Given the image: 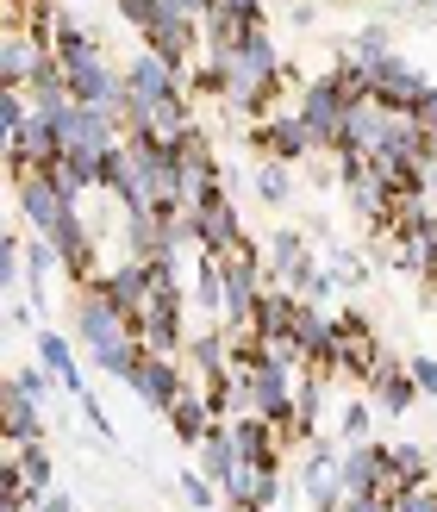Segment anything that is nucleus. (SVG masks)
I'll list each match as a JSON object with an SVG mask.
<instances>
[{
	"instance_id": "1",
	"label": "nucleus",
	"mask_w": 437,
	"mask_h": 512,
	"mask_svg": "<svg viewBox=\"0 0 437 512\" xmlns=\"http://www.w3.org/2000/svg\"><path fill=\"white\" fill-rule=\"evenodd\" d=\"M207 57H213L219 75H225V107H238V113H250V119H263L269 100L281 94V82H288V69H281V57H275L269 25H250V32L231 44V50H207Z\"/></svg>"
},
{
	"instance_id": "2",
	"label": "nucleus",
	"mask_w": 437,
	"mask_h": 512,
	"mask_svg": "<svg viewBox=\"0 0 437 512\" xmlns=\"http://www.w3.org/2000/svg\"><path fill=\"white\" fill-rule=\"evenodd\" d=\"M138 32H144V44L157 50V57H169L182 75H188V63H194V44L207 38V32H200V19H194L188 7H175V0H157Z\"/></svg>"
},
{
	"instance_id": "3",
	"label": "nucleus",
	"mask_w": 437,
	"mask_h": 512,
	"mask_svg": "<svg viewBox=\"0 0 437 512\" xmlns=\"http://www.w3.org/2000/svg\"><path fill=\"white\" fill-rule=\"evenodd\" d=\"M294 113L306 119V132L319 138V150H338L344 144V119H350V94L338 88V75H313Z\"/></svg>"
},
{
	"instance_id": "4",
	"label": "nucleus",
	"mask_w": 437,
	"mask_h": 512,
	"mask_svg": "<svg viewBox=\"0 0 437 512\" xmlns=\"http://www.w3.org/2000/svg\"><path fill=\"white\" fill-rule=\"evenodd\" d=\"M219 269H225V325L250 331L256 300H263V256H256V244H244V250L219 256Z\"/></svg>"
},
{
	"instance_id": "5",
	"label": "nucleus",
	"mask_w": 437,
	"mask_h": 512,
	"mask_svg": "<svg viewBox=\"0 0 437 512\" xmlns=\"http://www.w3.org/2000/svg\"><path fill=\"white\" fill-rule=\"evenodd\" d=\"M57 57L32 19H7V38H0V88H32V75Z\"/></svg>"
},
{
	"instance_id": "6",
	"label": "nucleus",
	"mask_w": 437,
	"mask_h": 512,
	"mask_svg": "<svg viewBox=\"0 0 437 512\" xmlns=\"http://www.w3.org/2000/svg\"><path fill=\"white\" fill-rule=\"evenodd\" d=\"M125 388L138 394V406H144V413H169V406L188 394V375L175 369V356L144 350L138 363H132V375H125Z\"/></svg>"
},
{
	"instance_id": "7",
	"label": "nucleus",
	"mask_w": 437,
	"mask_h": 512,
	"mask_svg": "<svg viewBox=\"0 0 437 512\" xmlns=\"http://www.w3.org/2000/svg\"><path fill=\"white\" fill-rule=\"evenodd\" d=\"M250 144L263 150V157H275V163H306V157H319V138L306 132V119H300L294 107L256 119V125H250Z\"/></svg>"
},
{
	"instance_id": "8",
	"label": "nucleus",
	"mask_w": 437,
	"mask_h": 512,
	"mask_svg": "<svg viewBox=\"0 0 437 512\" xmlns=\"http://www.w3.org/2000/svg\"><path fill=\"white\" fill-rule=\"evenodd\" d=\"M194 225H200V250H207V256H231V250L250 244L244 238V219H238V207H231V194H225V182L194 200Z\"/></svg>"
},
{
	"instance_id": "9",
	"label": "nucleus",
	"mask_w": 437,
	"mask_h": 512,
	"mask_svg": "<svg viewBox=\"0 0 437 512\" xmlns=\"http://www.w3.org/2000/svg\"><path fill=\"white\" fill-rule=\"evenodd\" d=\"M125 88H132L138 107H157V100H175V94H188V75L175 69L169 57H157V50H138L132 63H125Z\"/></svg>"
},
{
	"instance_id": "10",
	"label": "nucleus",
	"mask_w": 437,
	"mask_h": 512,
	"mask_svg": "<svg viewBox=\"0 0 437 512\" xmlns=\"http://www.w3.org/2000/svg\"><path fill=\"white\" fill-rule=\"evenodd\" d=\"M263 269H269L288 294H313V281H319V263H313V250H306L300 232H275V238L263 244Z\"/></svg>"
},
{
	"instance_id": "11",
	"label": "nucleus",
	"mask_w": 437,
	"mask_h": 512,
	"mask_svg": "<svg viewBox=\"0 0 437 512\" xmlns=\"http://www.w3.org/2000/svg\"><path fill=\"white\" fill-rule=\"evenodd\" d=\"M19 213H25V225H32L38 238H50V232H57V225L75 213V200L50 182L44 169H32V175H19Z\"/></svg>"
},
{
	"instance_id": "12",
	"label": "nucleus",
	"mask_w": 437,
	"mask_h": 512,
	"mask_svg": "<svg viewBox=\"0 0 437 512\" xmlns=\"http://www.w3.org/2000/svg\"><path fill=\"white\" fill-rule=\"evenodd\" d=\"M338 444H313L300 463V481H306V500H313L319 512H338L344 506V463H338Z\"/></svg>"
},
{
	"instance_id": "13",
	"label": "nucleus",
	"mask_w": 437,
	"mask_h": 512,
	"mask_svg": "<svg viewBox=\"0 0 437 512\" xmlns=\"http://www.w3.org/2000/svg\"><path fill=\"white\" fill-rule=\"evenodd\" d=\"M275 500H281V463H238V475L225 481V506L275 512Z\"/></svg>"
},
{
	"instance_id": "14",
	"label": "nucleus",
	"mask_w": 437,
	"mask_h": 512,
	"mask_svg": "<svg viewBox=\"0 0 437 512\" xmlns=\"http://www.w3.org/2000/svg\"><path fill=\"white\" fill-rule=\"evenodd\" d=\"M338 356H344L350 375H369L381 356H388V350H381V331H375L363 313H350V306L338 313Z\"/></svg>"
},
{
	"instance_id": "15",
	"label": "nucleus",
	"mask_w": 437,
	"mask_h": 512,
	"mask_svg": "<svg viewBox=\"0 0 437 512\" xmlns=\"http://www.w3.org/2000/svg\"><path fill=\"white\" fill-rule=\"evenodd\" d=\"M388 444H344V500H363V494H388V463H381Z\"/></svg>"
},
{
	"instance_id": "16",
	"label": "nucleus",
	"mask_w": 437,
	"mask_h": 512,
	"mask_svg": "<svg viewBox=\"0 0 437 512\" xmlns=\"http://www.w3.org/2000/svg\"><path fill=\"white\" fill-rule=\"evenodd\" d=\"M363 381L375 388V406H381V413H413L419 381H413V369H406V356H381Z\"/></svg>"
},
{
	"instance_id": "17",
	"label": "nucleus",
	"mask_w": 437,
	"mask_h": 512,
	"mask_svg": "<svg viewBox=\"0 0 437 512\" xmlns=\"http://www.w3.org/2000/svg\"><path fill=\"white\" fill-rule=\"evenodd\" d=\"M50 244H57V256H63V275H75L82 288H88V281L100 275V269H94V232H88L82 207H75V213L57 225V232H50Z\"/></svg>"
},
{
	"instance_id": "18",
	"label": "nucleus",
	"mask_w": 437,
	"mask_h": 512,
	"mask_svg": "<svg viewBox=\"0 0 437 512\" xmlns=\"http://www.w3.org/2000/svg\"><path fill=\"white\" fill-rule=\"evenodd\" d=\"M94 288L100 294H107L113 306H125V313H144V300H150V263H138V256H125V263L119 269H100L94 275Z\"/></svg>"
},
{
	"instance_id": "19",
	"label": "nucleus",
	"mask_w": 437,
	"mask_h": 512,
	"mask_svg": "<svg viewBox=\"0 0 437 512\" xmlns=\"http://www.w3.org/2000/svg\"><path fill=\"white\" fill-rule=\"evenodd\" d=\"M425 88H431V82H425V75L406 63V57H375V100H388V107L406 113Z\"/></svg>"
},
{
	"instance_id": "20",
	"label": "nucleus",
	"mask_w": 437,
	"mask_h": 512,
	"mask_svg": "<svg viewBox=\"0 0 437 512\" xmlns=\"http://www.w3.org/2000/svg\"><path fill=\"white\" fill-rule=\"evenodd\" d=\"M163 419H169V431H175V444H188V450H194V444H200V438H207V431L219 425V406H213L207 394H200V388H188V394L175 400Z\"/></svg>"
},
{
	"instance_id": "21",
	"label": "nucleus",
	"mask_w": 437,
	"mask_h": 512,
	"mask_svg": "<svg viewBox=\"0 0 437 512\" xmlns=\"http://www.w3.org/2000/svg\"><path fill=\"white\" fill-rule=\"evenodd\" d=\"M125 256H138V263H157V256H175L169 250V219L157 207L144 213H125Z\"/></svg>"
},
{
	"instance_id": "22",
	"label": "nucleus",
	"mask_w": 437,
	"mask_h": 512,
	"mask_svg": "<svg viewBox=\"0 0 437 512\" xmlns=\"http://www.w3.org/2000/svg\"><path fill=\"white\" fill-rule=\"evenodd\" d=\"M0 425H7V444L44 438V400H32L25 388H13V381H7V394H0Z\"/></svg>"
},
{
	"instance_id": "23",
	"label": "nucleus",
	"mask_w": 437,
	"mask_h": 512,
	"mask_svg": "<svg viewBox=\"0 0 437 512\" xmlns=\"http://www.w3.org/2000/svg\"><path fill=\"white\" fill-rule=\"evenodd\" d=\"M381 463H388V494H406V488H419V481H431V450L425 444H388Z\"/></svg>"
},
{
	"instance_id": "24",
	"label": "nucleus",
	"mask_w": 437,
	"mask_h": 512,
	"mask_svg": "<svg viewBox=\"0 0 437 512\" xmlns=\"http://www.w3.org/2000/svg\"><path fill=\"white\" fill-rule=\"evenodd\" d=\"M44 175H50V182H57L69 200H82L88 188H100V157H88V150H63V157L50 163Z\"/></svg>"
},
{
	"instance_id": "25",
	"label": "nucleus",
	"mask_w": 437,
	"mask_h": 512,
	"mask_svg": "<svg viewBox=\"0 0 437 512\" xmlns=\"http://www.w3.org/2000/svg\"><path fill=\"white\" fill-rule=\"evenodd\" d=\"M38 363L63 375V394H82V369H75V350H69V338H63V331L38 325Z\"/></svg>"
},
{
	"instance_id": "26",
	"label": "nucleus",
	"mask_w": 437,
	"mask_h": 512,
	"mask_svg": "<svg viewBox=\"0 0 437 512\" xmlns=\"http://www.w3.org/2000/svg\"><path fill=\"white\" fill-rule=\"evenodd\" d=\"M319 400H325V375L313 369L294 388V438H313V425H319Z\"/></svg>"
},
{
	"instance_id": "27",
	"label": "nucleus",
	"mask_w": 437,
	"mask_h": 512,
	"mask_svg": "<svg viewBox=\"0 0 437 512\" xmlns=\"http://www.w3.org/2000/svg\"><path fill=\"white\" fill-rule=\"evenodd\" d=\"M194 306L225 319V269H219V256H207V263L194 269Z\"/></svg>"
},
{
	"instance_id": "28",
	"label": "nucleus",
	"mask_w": 437,
	"mask_h": 512,
	"mask_svg": "<svg viewBox=\"0 0 437 512\" xmlns=\"http://www.w3.org/2000/svg\"><path fill=\"white\" fill-rule=\"evenodd\" d=\"M7 456L25 469V481H32L38 494H50V450H44V438H32V444H7Z\"/></svg>"
},
{
	"instance_id": "29",
	"label": "nucleus",
	"mask_w": 437,
	"mask_h": 512,
	"mask_svg": "<svg viewBox=\"0 0 437 512\" xmlns=\"http://www.w3.org/2000/svg\"><path fill=\"white\" fill-rule=\"evenodd\" d=\"M7 381H13V388H25L32 400H44V406L63 394V375H57V369H44V363H25V369H13Z\"/></svg>"
},
{
	"instance_id": "30",
	"label": "nucleus",
	"mask_w": 437,
	"mask_h": 512,
	"mask_svg": "<svg viewBox=\"0 0 437 512\" xmlns=\"http://www.w3.org/2000/svg\"><path fill=\"white\" fill-rule=\"evenodd\" d=\"M256 194H263L269 207H281V200L294 194V163H275V157H263V169H256Z\"/></svg>"
},
{
	"instance_id": "31",
	"label": "nucleus",
	"mask_w": 437,
	"mask_h": 512,
	"mask_svg": "<svg viewBox=\"0 0 437 512\" xmlns=\"http://www.w3.org/2000/svg\"><path fill=\"white\" fill-rule=\"evenodd\" d=\"M50 269H63V256H57V244H50V238H32V244H25V275H32V294L44 300V275Z\"/></svg>"
},
{
	"instance_id": "32",
	"label": "nucleus",
	"mask_w": 437,
	"mask_h": 512,
	"mask_svg": "<svg viewBox=\"0 0 437 512\" xmlns=\"http://www.w3.org/2000/svg\"><path fill=\"white\" fill-rule=\"evenodd\" d=\"M350 50H356L363 63H375V57H394V32H388V25H363V32L350 38Z\"/></svg>"
},
{
	"instance_id": "33",
	"label": "nucleus",
	"mask_w": 437,
	"mask_h": 512,
	"mask_svg": "<svg viewBox=\"0 0 437 512\" xmlns=\"http://www.w3.org/2000/svg\"><path fill=\"white\" fill-rule=\"evenodd\" d=\"M182 500H188V512H213V506H219V481L182 469Z\"/></svg>"
},
{
	"instance_id": "34",
	"label": "nucleus",
	"mask_w": 437,
	"mask_h": 512,
	"mask_svg": "<svg viewBox=\"0 0 437 512\" xmlns=\"http://www.w3.org/2000/svg\"><path fill=\"white\" fill-rule=\"evenodd\" d=\"M32 113L38 107H32V94H25V88H0V125H7V132H19Z\"/></svg>"
},
{
	"instance_id": "35",
	"label": "nucleus",
	"mask_w": 437,
	"mask_h": 512,
	"mask_svg": "<svg viewBox=\"0 0 437 512\" xmlns=\"http://www.w3.org/2000/svg\"><path fill=\"white\" fill-rule=\"evenodd\" d=\"M75 406H82V425L94 431V438H100V444H113V419H107V413H100V400H94L88 388H82V394H75Z\"/></svg>"
},
{
	"instance_id": "36",
	"label": "nucleus",
	"mask_w": 437,
	"mask_h": 512,
	"mask_svg": "<svg viewBox=\"0 0 437 512\" xmlns=\"http://www.w3.org/2000/svg\"><path fill=\"white\" fill-rule=\"evenodd\" d=\"M338 438H344V444H369V406H344Z\"/></svg>"
},
{
	"instance_id": "37",
	"label": "nucleus",
	"mask_w": 437,
	"mask_h": 512,
	"mask_svg": "<svg viewBox=\"0 0 437 512\" xmlns=\"http://www.w3.org/2000/svg\"><path fill=\"white\" fill-rule=\"evenodd\" d=\"M394 500H400V512H437V481H419V488H406Z\"/></svg>"
},
{
	"instance_id": "38",
	"label": "nucleus",
	"mask_w": 437,
	"mask_h": 512,
	"mask_svg": "<svg viewBox=\"0 0 437 512\" xmlns=\"http://www.w3.org/2000/svg\"><path fill=\"white\" fill-rule=\"evenodd\" d=\"M213 13L244 19V25H263V0H213Z\"/></svg>"
},
{
	"instance_id": "39",
	"label": "nucleus",
	"mask_w": 437,
	"mask_h": 512,
	"mask_svg": "<svg viewBox=\"0 0 437 512\" xmlns=\"http://www.w3.org/2000/svg\"><path fill=\"white\" fill-rule=\"evenodd\" d=\"M406 369H413L419 394H437V356H406Z\"/></svg>"
},
{
	"instance_id": "40",
	"label": "nucleus",
	"mask_w": 437,
	"mask_h": 512,
	"mask_svg": "<svg viewBox=\"0 0 437 512\" xmlns=\"http://www.w3.org/2000/svg\"><path fill=\"white\" fill-rule=\"evenodd\" d=\"M406 113H413V119L425 125V132L437 138V88H425V94H419V100H413V107H406Z\"/></svg>"
},
{
	"instance_id": "41",
	"label": "nucleus",
	"mask_w": 437,
	"mask_h": 512,
	"mask_svg": "<svg viewBox=\"0 0 437 512\" xmlns=\"http://www.w3.org/2000/svg\"><path fill=\"white\" fill-rule=\"evenodd\" d=\"M344 512H400L394 494H363V500H344Z\"/></svg>"
},
{
	"instance_id": "42",
	"label": "nucleus",
	"mask_w": 437,
	"mask_h": 512,
	"mask_svg": "<svg viewBox=\"0 0 437 512\" xmlns=\"http://www.w3.org/2000/svg\"><path fill=\"white\" fill-rule=\"evenodd\" d=\"M150 7H157V0H119V13L132 19V25H144V19H150Z\"/></svg>"
},
{
	"instance_id": "43",
	"label": "nucleus",
	"mask_w": 437,
	"mask_h": 512,
	"mask_svg": "<svg viewBox=\"0 0 437 512\" xmlns=\"http://www.w3.org/2000/svg\"><path fill=\"white\" fill-rule=\"evenodd\" d=\"M38 512H75V500H69V494H63V488H50V494H44V500H38Z\"/></svg>"
},
{
	"instance_id": "44",
	"label": "nucleus",
	"mask_w": 437,
	"mask_h": 512,
	"mask_svg": "<svg viewBox=\"0 0 437 512\" xmlns=\"http://www.w3.org/2000/svg\"><path fill=\"white\" fill-rule=\"evenodd\" d=\"M288 19H294V25H313V19H319V7H313V0H294Z\"/></svg>"
},
{
	"instance_id": "45",
	"label": "nucleus",
	"mask_w": 437,
	"mask_h": 512,
	"mask_svg": "<svg viewBox=\"0 0 437 512\" xmlns=\"http://www.w3.org/2000/svg\"><path fill=\"white\" fill-rule=\"evenodd\" d=\"M231 512H256V506H231Z\"/></svg>"
},
{
	"instance_id": "46",
	"label": "nucleus",
	"mask_w": 437,
	"mask_h": 512,
	"mask_svg": "<svg viewBox=\"0 0 437 512\" xmlns=\"http://www.w3.org/2000/svg\"><path fill=\"white\" fill-rule=\"evenodd\" d=\"M288 7H294V0H288Z\"/></svg>"
},
{
	"instance_id": "47",
	"label": "nucleus",
	"mask_w": 437,
	"mask_h": 512,
	"mask_svg": "<svg viewBox=\"0 0 437 512\" xmlns=\"http://www.w3.org/2000/svg\"><path fill=\"white\" fill-rule=\"evenodd\" d=\"M431 25H437V19H431Z\"/></svg>"
}]
</instances>
